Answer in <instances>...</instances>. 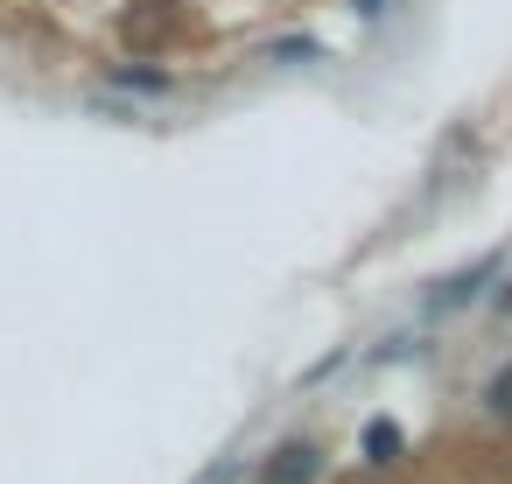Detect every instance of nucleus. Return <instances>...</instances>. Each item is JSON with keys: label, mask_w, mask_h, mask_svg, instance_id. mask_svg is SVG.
I'll return each mask as SVG.
<instances>
[{"label": "nucleus", "mask_w": 512, "mask_h": 484, "mask_svg": "<svg viewBox=\"0 0 512 484\" xmlns=\"http://www.w3.org/2000/svg\"><path fill=\"white\" fill-rule=\"evenodd\" d=\"M386 15H393V0H358V22H365V29H379Z\"/></svg>", "instance_id": "8"}, {"label": "nucleus", "mask_w": 512, "mask_h": 484, "mask_svg": "<svg viewBox=\"0 0 512 484\" xmlns=\"http://www.w3.org/2000/svg\"><path fill=\"white\" fill-rule=\"evenodd\" d=\"M491 316H498V323H512V267L491 281Z\"/></svg>", "instance_id": "7"}, {"label": "nucleus", "mask_w": 512, "mask_h": 484, "mask_svg": "<svg viewBox=\"0 0 512 484\" xmlns=\"http://www.w3.org/2000/svg\"><path fill=\"white\" fill-rule=\"evenodd\" d=\"M505 267H512V246H498V253H477L470 267L442 274V281L421 295V316H428V323H442V316H463V309H470V302H477V295H484V288H491Z\"/></svg>", "instance_id": "1"}, {"label": "nucleus", "mask_w": 512, "mask_h": 484, "mask_svg": "<svg viewBox=\"0 0 512 484\" xmlns=\"http://www.w3.org/2000/svg\"><path fill=\"white\" fill-rule=\"evenodd\" d=\"M316 477H323V449L316 442H281L260 463V484H316Z\"/></svg>", "instance_id": "2"}, {"label": "nucleus", "mask_w": 512, "mask_h": 484, "mask_svg": "<svg viewBox=\"0 0 512 484\" xmlns=\"http://www.w3.org/2000/svg\"><path fill=\"white\" fill-rule=\"evenodd\" d=\"M106 85H120V92H141V99H169L176 92V71H162V64H113L106 71Z\"/></svg>", "instance_id": "3"}, {"label": "nucleus", "mask_w": 512, "mask_h": 484, "mask_svg": "<svg viewBox=\"0 0 512 484\" xmlns=\"http://www.w3.org/2000/svg\"><path fill=\"white\" fill-rule=\"evenodd\" d=\"M316 57H323V43H309V36H288V43H267V64H288V71H295V64H316Z\"/></svg>", "instance_id": "6"}, {"label": "nucleus", "mask_w": 512, "mask_h": 484, "mask_svg": "<svg viewBox=\"0 0 512 484\" xmlns=\"http://www.w3.org/2000/svg\"><path fill=\"white\" fill-rule=\"evenodd\" d=\"M477 407H484L491 421H512V358H505V365L477 386Z\"/></svg>", "instance_id": "5"}, {"label": "nucleus", "mask_w": 512, "mask_h": 484, "mask_svg": "<svg viewBox=\"0 0 512 484\" xmlns=\"http://www.w3.org/2000/svg\"><path fill=\"white\" fill-rule=\"evenodd\" d=\"M400 449H407V435H400V421H365V463L372 470H386V463H400Z\"/></svg>", "instance_id": "4"}]
</instances>
